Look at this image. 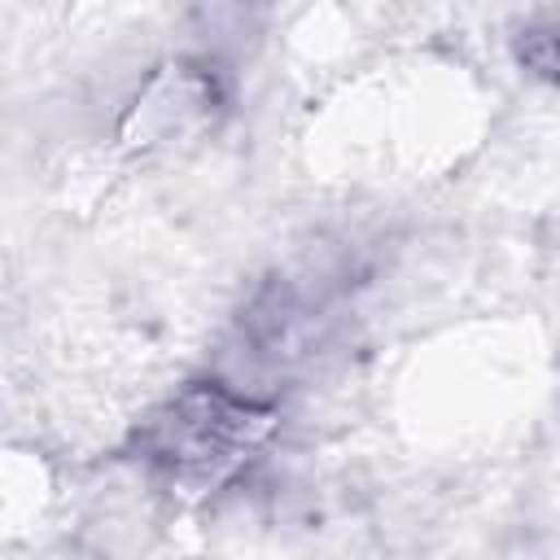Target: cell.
I'll return each instance as SVG.
<instances>
[{"mask_svg":"<svg viewBox=\"0 0 560 560\" xmlns=\"http://www.w3.org/2000/svg\"><path fill=\"white\" fill-rule=\"evenodd\" d=\"M271 424V398L228 376H197L131 424L127 459L175 490H214L262 446Z\"/></svg>","mask_w":560,"mask_h":560,"instance_id":"cell-1","label":"cell"},{"mask_svg":"<svg viewBox=\"0 0 560 560\" xmlns=\"http://www.w3.org/2000/svg\"><path fill=\"white\" fill-rule=\"evenodd\" d=\"M228 105V79L214 57H179L162 66L136 101L140 140H188L219 122Z\"/></svg>","mask_w":560,"mask_h":560,"instance_id":"cell-2","label":"cell"},{"mask_svg":"<svg viewBox=\"0 0 560 560\" xmlns=\"http://www.w3.org/2000/svg\"><path fill=\"white\" fill-rule=\"evenodd\" d=\"M512 57L529 79L560 88V9L525 18L512 35Z\"/></svg>","mask_w":560,"mask_h":560,"instance_id":"cell-3","label":"cell"}]
</instances>
